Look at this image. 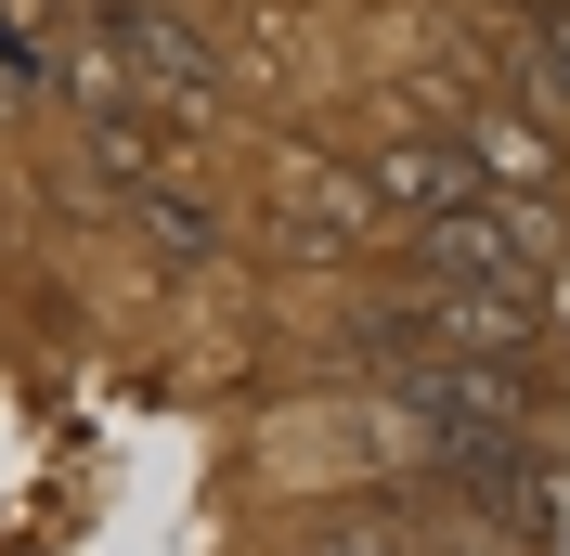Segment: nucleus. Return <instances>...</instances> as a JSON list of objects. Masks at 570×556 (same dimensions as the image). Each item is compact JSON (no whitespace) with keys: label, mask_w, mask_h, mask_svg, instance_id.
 Instances as JSON below:
<instances>
[{"label":"nucleus","mask_w":570,"mask_h":556,"mask_svg":"<svg viewBox=\"0 0 570 556\" xmlns=\"http://www.w3.org/2000/svg\"><path fill=\"white\" fill-rule=\"evenodd\" d=\"M519 349H532V298H466V285H415V298H390V311L351 324V363L376 388L428 376V363H454V376H519Z\"/></svg>","instance_id":"obj_1"},{"label":"nucleus","mask_w":570,"mask_h":556,"mask_svg":"<svg viewBox=\"0 0 570 556\" xmlns=\"http://www.w3.org/2000/svg\"><path fill=\"white\" fill-rule=\"evenodd\" d=\"M169 156H181V117H142V105H91V169H105V195H156L169 181Z\"/></svg>","instance_id":"obj_7"},{"label":"nucleus","mask_w":570,"mask_h":556,"mask_svg":"<svg viewBox=\"0 0 570 556\" xmlns=\"http://www.w3.org/2000/svg\"><path fill=\"white\" fill-rule=\"evenodd\" d=\"M91 66H105V105H142V117L208 105V39L181 27L169 0H105L91 13Z\"/></svg>","instance_id":"obj_2"},{"label":"nucleus","mask_w":570,"mask_h":556,"mask_svg":"<svg viewBox=\"0 0 570 556\" xmlns=\"http://www.w3.org/2000/svg\"><path fill=\"white\" fill-rule=\"evenodd\" d=\"M285 246H298V259H363V246H376V195H363V169L298 156V169H285Z\"/></svg>","instance_id":"obj_5"},{"label":"nucleus","mask_w":570,"mask_h":556,"mask_svg":"<svg viewBox=\"0 0 570 556\" xmlns=\"http://www.w3.org/2000/svg\"><path fill=\"white\" fill-rule=\"evenodd\" d=\"M505 52H519V105L558 130V117H570V13H519V27H505Z\"/></svg>","instance_id":"obj_8"},{"label":"nucleus","mask_w":570,"mask_h":556,"mask_svg":"<svg viewBox=\"0 0 570 556\" xmlns=\"http://www.w3.org/2000/svg\"><path fill=\"white\" fill-rule=\"evenodd\" d=\"M142 234H156V259H169V272L220 259V208H208V195H181V181H156V195H142Z\"/></svg>","instance_id":"obj_9"},{"label":"nucleus","mask_w":570,"mask_h":556,"mask_svg":"<svg viewBox=\"0 0 570 556\" xmlns=\"http://www.w3.org/2000/svg\"><path fill=\"white\" fill-rule=\"evenodd\" d=\"M454 142H466V169L493 181V195H544V181H558V130H544L519 91H505V105H466Z\"/></svg>","instance_id":"obj_6"},{"label":"nucleus","mask_w":570,"mask_h":556,"mask_svg":"<svg viewBox=\"0 0 570 556\" xmlns=\"http://www.w3.org/2000/svg\"><path fill=\"white\" fill-rule=\"evenodd\" d=\"M363 195H376V220H466L493 181L466 169V142L441 130V117H402V130H376V156H363Z\"/></svg>","instance_id":"obj_4"},{"label":"nucleus","mask_w":570,"mask_h":556,"mask_svg":"<svg viewBox=\"0 0 570 556\" xmlns=\"http://www.w3.org/2000/svg\"><path fill=\"white\" fill-rule=\"evenodd\" d=\"M415 285H466V298H544V208L480 195L466 220L415 234Z\"/></svg>","instance_id":"obj_3"}]
</instances>
